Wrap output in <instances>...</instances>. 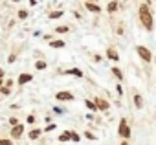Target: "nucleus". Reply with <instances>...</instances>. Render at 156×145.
<instances>
[{
    "label": "nucleus",
    "mask_w": 156,
    "mask_h": 145,
    "mask_svg": "<svg viewBox=\"0 0 156 145\" xmlns=\"http://www.w3.org/2000/svg\"><path fill=\"white\" fill-rule=\"evenodd\" d=\"M140 20H141V24H143V28L147 31H152L154 20H152V13L149 9V4H141L140 6Z\"/></svg>",
    "instance_id": "obj_1"
},
{
    "label": "nucleus",
    "mask_w": 156,
    "mask_h": 145,
    "mask_svg": "<svg viewBox=\"0 0 156 145\" xmlns=\"http://www.w3.org/2000/svg\"><path fill=\"white\" fill-rule=\"evenodd\" d=\"M118 132H119V136L121 138H130V134H132V130H130V127H129V123H127V119H121L119 121V127H118Z\"/></svg>",
    "instance_id": "obj_2"
},
{
    "label": "nucleus",
    "mask_w": 156,
    "mask_h": 145,
    "mask_svg": "<svg viewBox=\"0 0 156 145\" xmlns=\"http://www.w3.org/2000/svg\"><path fill=\"white\" fill-rule=\"evenodd\" d=\"M136 51H138V55H140V59H143L145 62H149V61H152V55H151V51L145 48V46H136Z\"/></svg>",
    "instance_id": "obj_3"
},
{
    "label": "nucleus",
    "mask_w": 156,
    "mask_h": 145,
    "mask_svg": "<svg viewBox=\"0 0 156 145\" xmlns=\"http://www.w3.org/2000/svg\"><path fill=\"white\" fill-rule=\"evenodd\" d=\"M59 101H72L73 99V94H70V92H57V96H55Z\"/></svg>",
    "instance_id": "obj_4"
},
{
    "label": "nucleus",
    "mask_w": 156,
    "mask_h": 145,
    "mask_svg": "<svg viewBox=\"0 0 156 145\" xmlns=\"http://www.w3.org/2000/svg\"><path fill=\"white\" fill-rule=\"evenodd\" d=\"M22 132H24V127H22V125H15L13 130H11V136H13L15 140H19V138L22 136Z\"/></svg>",
    "instance_id": "obj_5"
},
{
    "label": "nucleus",
    "mask_w": 156,
    "mask_h": 145,
    "mask_svg": "<svg viewBox=\"0 0 156 145\" xmlns=\"http://www.w3.org/2000/svg\"><path fill=\"white\" fill-rule=\"evenodd\" d=\"M31 79H33V76H31V74H22V76H19V85L22 87V85L30 83Z\"/></svg>",
    "instance_id": "obj_6"
},
{
    "label": "nucleus",
    "mask_w": 156,
    "mask_h": 145,
    "mask_svg": "<svg viewBox=\"0 0 156 145\" xmlns=\"http://www.w3.org/2000/svg\"><path fill=\"white\" fill-rule=\"evenodd\" d=\"M64 74H68V76H75V77H83V76H85L79 68H70V70H66V72H64Z\"/></svg>",
    "instance_id": "obj_7"
},
{
    "label": "nucleus",
    "mask_w": 156,
    "mask_h": 145,
    "mask_svg": "<svg viewBox=\"0 0 156 145\" xmlns=\"http://www.w3.org/2000/svg\"><path fill=\"white\" fill-rule=\"evenodd\" d=\"M107 57H108L110 61H118V59H119V53H118L114 48H108V50H107Z\"/></svg>",
    "instance_id": "obj_8"
},
{
    "label": "nucleus",
    "mask_w": 156,
    "mask_h": 145,
    "mask_svg": "<svg viewBox=\"0 0 156 145\" xmlns=\"http://www.w3.org/2000/svg\"><path fill=\"white\" fill-rule=\"evenodd\" d=\"M85 6H87V9L92 11V13H99V11H101V8H99L98 4H94V2H87Z\"/></svg>",
    "instance_id": "obj_9"
},
{
    "label": "nucleus",
    "mask_w": 156,
    "mask_h": 145,
    "mask_svg": "<svg viewBox=\"0 0 156 145\" xmlns=\"http://www.w3.org/2000/svg\"><path fill=\"white\" fill-rule=\"evenodd\" d=\"M96 105H98V108H99V110H107V108H108V103H107L105 99H101V97H98V99H96Z\"/></svg>",
    "instance_id": "obj_10"
},
{
    "label": "nucleus",
    "mask_w": 156,
    "mask_h": 145,
    "mask_svg": "<svg viewBox=\"0 0 156 145\" xmlns=\"http://www.w3.org/2000/svg\"><path fill=\"white\" fill-rule=\"evenodd\" d=\"M68 140H72V130H66V132H62V134L59 136V141H61V143H64V141H68Z\"/></svg>",
    "instance_id": "obj_11"
},
{
    "label": "nucleus",
    "mask_w": 156,
    "mask_h": 145,
    "mask_svg": "<svg viewBox=\"0 0 156 145\" xmlns=\"http://www.w3.org/2000/svg\"><path fill=\"white\" fill-rule=\"evenodd\" d=\"M134 105H136L138 108H141V107H143V97H141L140 94H136V96H134Z\"/></svg>",
    "instance_id": "obj_12"
},
{
    "label": "nucleus",
    "mask_w": 156,
    "mask_h": 145,
    "mask_svg": "<svg viewBox=\"0 0 156 145\" xmlns=\"http://www.w3.org/2000/svg\"><path fill=\"white\" fill-rule=\"evenodd\" d=\"M41 129H33V130H30V140H37L39 136H41Z\"/></svg>",
    "instance_id": "obj_13"
},
{
    "label": "nucleus",
    "mask_w": 156,
    "mask_h": 145,
    "mask_svg": "<svg viewBox=\"0 0 156 145\" xmlns=\"http://www.w3.org/2000/svg\"><path fill=\"white\" fill-rule=\"evenodd\" d=\"M116 9H118V2H116V0H112V2L107 6V11H108V13H114Z\"/></svg>",
    "instance_id": "obj_14"
},
{
    "label": "nucleus",
    "mask_w": 156,
    "mask_h": 145,
    "mask_svg": "<svg viewBox=\"0 0 156 145\" xmlns=\"http://www.w3.org/2000/svg\"><path fill=\"white\" fill-rule=\"evenodd\" d=\"M85 105H87V108H88V110H99V108H98V105H96V101H88V99H87V101H85Z\"/></svg>",
    "instance_id": "obj_15"
},
{
    "label": "nucleus",
    "mask_w": 156,
    "mask_h": 145,
    "mask_svg": "<svg viewBox=\"0 0 156 145\" xmlns=\"http://www.w3.org/2000/svg\"><path fill=\"white\" fill-rule=\"evenodd\" d=\"M50 46L51 48H64V41H51Z\"/></svg>",
    "instance_id": "obj_16"
},
{
    "label": "nucleus",
    "mask_w": 156,
    "mask_h": 145,
    "mask_svg": "<svg viewBox=\"0 0 156 145\" xmlns=\"http://www.w3.org/2000/svg\"><path fill=\"white\" fill-rule=\"evenodd\" d=\"M62 15H64V13H62L61 9H59V11H51V13H50V19H53V20H55V19H61Z\"/></svg>",
    "instance_id": "obj_17"
},
{
    "label": "nucleus",
    "mask_w": 156,
    "mask_h": 145,
    "mask_svg": "<svg viewBox=\"0 0 156 145\" xmlns=\"http://www.w3.org/2000/svg\"><path fill=\"white\" fill-rule=\"evenodd\" d=\"M35 68H37V70H44V68H46V61H37V62H35Z\"/></svg>",
    "instance_id": "obj_18"
},
{
    "label": "nucleus",
    "mask_w": 156,
    "mask_h": 145,
    "mask_svg": "<svg viewBox=\"0 0 156 145\" xmlns=\"http://www.w3.org/2000/svg\"><path fill=\"white\" fill-rule=\"evenodd\" d=\"M112 74H114L118 79H123V74H121V70H119V68H112Z\"/></svg>",
    "instance_id": "obj_19"
},
{
    "label": "nucleus",
    "mask_w": 156,
    "mask_h": 145,
    "mask_svg": "<svg viewBox=\"0 0 156 145\" xmlns=\"http://www.w3.org/2000/svg\"><path fill=\"white\" fill-rule=\"evenodd\" d=\"M68 30H70L68 26H57V28H55V31H57V33H66Z\"/></svg>",
    "instance_id": "obj_20"
},
{
    "label": "nucleus",
    "mask_w": 156,
    "mask_h": 145,
    "mask_svg": "<svg viewBox=\"0 0 156 145\" xmlns=\"http://www.w3.org/2000/svg\"><path fill=\"white\" fill-rule=\"evenodd\" d=\"M17 15H19V19H22V20H24V19H28V11H26V9H20Z\"/></svg>",
    "instance_id": "obj_21"
},
{
    "label": "nucleus",
    "mask_w": 156,
    "mask_h": 145,
    "mask_svg": "<svg viewBox=\"0 0 156 145\" xmlns=\"http://www.w3.org/2000/svg\"><path fill=\"white\" fill-rule=\"evenodd\" d=\"M85 138H87V140H96V136H94L92 132H88V130L85 132Z\"/></svg>",
    "instance_id": "obj_22"
},
{
    "label": "nucleus",
    "mask_w": 156,
    "mask_h": 145,
    "mask_svg": "<svg viewBox=\"0 0 156 145\" xmlns=\"http://www.w3.org/2000/svg\"><path fill=\"white\" fill-rule=\"evenodd\" d=\"M0 145H13L11 140H0Z\"/></svg>",
    "instance_id": "obj_23"
},
{
    "label": "nucleus",
    "mask_w": 156,
    "mask_h": 145,
    "mask_svg": "<svg viewBox=\"0 0 156 145\" xmlns=\"http://www.w3.org/2000/svg\"><path fill=\"white\" fill-rule=\"evenodd\" d=\"M26 121H28L30 125H31V123H35V116H28V118H26Z\"/></svg>",
    "instance_id": "obj_24"
},
{
    "label": "nucleus",
    "mask_w": 156,
    "mask_h": 145,
    "mask_svg": "<svg viewBox=\"0 0 156 145\" xmlns=\"http://www.w3.org/2000/svg\"><path fill=\"white\" fill-rule=\"evenodd\" d=\"M2 94H4V96H8V94H9V87H8V85L2 88Z\"/></svg>",
    "instance_id": "obj_25"
},
{
    "label": "nucleus",
    "mask_w": 156,
    "mask_h": 145,
    "mask_svg": "<svg viewBox=\"0 0 156 145\" xmlns=\"http://www.w3.org/2000/svg\"><path fill=\"white\" fill-rule=\"evenodd\" d=\"M72 140H73V141H79V134H75V132H72Z\"/></svg>",
    "instance_id": "obj_26"
},
{
    "label": "nucleus",
    "mask_w": 156,
    "mask_h": 145,
    "mask_svg": "<svg viewBox=\"0 0 156 145\" xmlns=\"http://www.w3.org/2000/svg\"><path fill=\"white\" fill-rule=\"evenodd\" d=\"M9 123H11L13 127H15V125H19V121H17V118H11V119H9Z\"/></svg>",
    "instance_id": "obj_27"
},
{
    "label": "nucleus",
    "mask_w": 156,
    "mask_h": 145,
    "mask_svg": "<svg viewBox=\"0 0 156 145\" xmlns=\"http://www.w3.org/2000/svg\"><path fill=\"white\" fill-rule=\"evenodd\" d=\"M53 129H55V125H51V123H50V125H48V127H46L44 130H53Z\"/></svg>",
    "instance_id": "obj_28"
},
{
    "label": "nucleus",
    "mask_w": 156,
    "mask_h": 145,
    "mask_svg": "<svg viewBox=\"0 0 156 145\" xmlns=\"http://www.w3.org/2000/svg\"><path fill=\"white\" fill-rule=\"evenodd\" d=\"M121 145H129V143H127V141H123V143H121Z\"/></svg>",
    "instance_id": "obj_29"
},
{
    "label": "nucleus",
    "mask_w": 156,
    "mask_h": 145,
    "mask_svg": "<svg viewBox=\"0 0 156 145\" xmlns=\"http://www.w3.org/2000/svg\"><path fill=\"white\" fill-rule=\"evenodd\" d=\"M13 2H19V0H13Z\"/></svg>",
    "instance_id": "obj_30"
},
{
    "label": "nucleus",
    "mask_w": 156,
    "mask_h": 145,
    "mask_svg": "<svg viewBox=\"0 0 156 145\" xmlns=\"http://www.w3.org/2000/svg\"><path fill=\"white\" fill-rule=\"evenodd\" d=\"M154 61H156V57H154Z\"/></svg>",
    "instance_id": "obj_31"
},
{
    "label": "nucleus",
    "mask_w": 156,
    "mask_h": 145,
    "mask_svg": "<svg viewBox=\"0 0 156 145\" xmlns=\"http://www.w3.org/2000/svg\"><path fill=\"white\" fill-rule=\"evenodd\" d=\"M88 2H90V0H88Z\"/></svg>",
    "instance_id": "obj_32"
}]
</instances>
